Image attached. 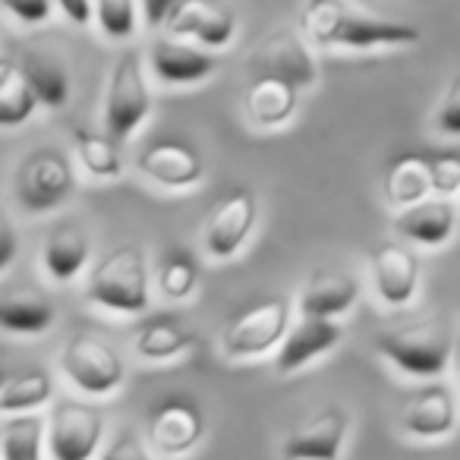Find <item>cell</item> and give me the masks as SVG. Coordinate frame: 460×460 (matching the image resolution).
<instances>
[{
  "label": "cell",
  "mask_w": 460,
  "mask_h": 460,
  "mask_svg": "<svg viewBox=\"0 0 460 460\" xmlns=\"http://www.w3.org/2000/svg\"><path fill=\"white\" fill-rule=\"evenodd\" d=\"M54 403V376L48 369H26L7 378L0 391V416L35 413V410Z\"/></svg>",
  "instance_id": "29"
},
{
  "label": "cell",
  "mask_w": 460,
  "mask_h": 460,
  "mask_svg": "<svg viewBox=\"0 0 460 460\" xmlns=\"http://www.w3.org/2000/svg\"><path fill=\"white\" fill-rule=\"evenodd\" d=\"M4 385H7V376H4V369H0V391H4Z\"/></svg>",
  "instance_id": "41"
},
{
  "label": "cell",
  "mask_w": 460,
  "mask_h": 460,
  "mask_svg": "<svg viewBox=\"0 0 460 460\" xmlns=\"http://www.w3.org/2000/svg\"><path fill=\"white\" fill-rule=\"evenodd\" d=\"M95 20L114 41H129L139 29V0H95Z\"/></svg>",
  "instance_id": "32"
},
{
  "label": "cell",
  "mask_w": 460,
  "mask_h": 460,
  "mask_svg": "<svg viewBox=\"0 0 460 460\" xmlns=\"http://www.w3.org/2000/svg\"><path fill=\"white\" fill-rule=\"evenodd\" d=\"M98 460H155V454H152V447L139 438V435L129 432V429H123V432H117L114 438L102 447Z\"/></svg>",
  "instance_id": "34"
},
{
  "label": "cell",
  "mask_w": 460,
  "mask_h": 460,
  "mask_svg": "<svg viewBox=\"0 0 460 460\" xmlns=\"http://www.w3.org/2000/svg\"><path fill=\"white\" fill-rule=\"evenodd\" d=\"M435 129L441 136H451V139H460V73L451 79V85L441 95V104L435 111Z\"/></svg>",
  "instance_id": "35"
},
{
  "label": "cell",
  "mask_w": 460,
  "mask_h": 460,
  "mask_svg": "<svg viewBox=\"0 0 460 460\" xmlns=\"http://www.w3.org/2000/svg\"><path fill=\"white\" fill-rule=\"evenodd\" d=\"M60 372L85 397H111L127 382L123 357L95 334H73L60 350Z\"/></svg>",
  "instance_id": "6"
},
{
  "label": "cell",
  "mask_w": 460,
  "mask_h": 460,
  "mask_svg": "<svg viewBox=\"0 0 460 460\" xmlns=\"http://www.w3.org/2000/svg\"><path fill=\"white\" fill-rule=\"evenodd\" d=\"M104 413L89 401L60 397L48 410V457L98 460L104 447Z\"/></svg>",
  "instance_id": "5"
},
{
  "label": "cell",
  "mask_w": 460,
  "mask_h": 460,
  "mask_svg": "<svg viewBox=\"0 0 460 460\" xmlns=\"http://www.w3.org/2000/svg\"><path fill=\"white\" fill-rule=\"evenodd\" d=\"M192 332L183 325L180 319H152L136 332L133 338V350L139 353L142 359L148 363H167V359H177L183 357L186 350L192 347Z\"/></svg>",
  "instance_id": "25"
},
{
  "label": "cell",
  "mask_w": 460,
  "mask_h": 460,
  "mask_svg": "<svg viewBox=\"0 0 460 460\" xmlns=\"http://www.w3.org/2000/svg\"><path fill=\"white\" fill-rule=\"evenodd\" d=\"M158 290L164 300L183 303L199 290V262L192 252L173 246L158 265Z\"/></svg>",
  "instance_id": "31"
},
{
  "label": "cell",
  "mask_w": 460,
  "mask_h": 460,
  "mask_svg": "<svg viewBox=\"0 0 460 460\" xmlns=\"http://www.w3.org/2000/svg\"><path fill=\"white\" fill-rule=\"evenodd\" d=\"M205 435V416L190 397H164L148 416V447L161 457H186Z\"/></svg>",
  "instance_id": "10"
},
{
  "label": "cell",
  "mask_w": 460,
  "mask_h": 460,
  "mask_svg": "<svg viewBox=\"0 0 460 460\" xmlns=\"http://www.w3.org/2000/svg\"><path fill=\"white\" fill-rule=\"evenodd\" d=\"M148 66L167 85H196L217 70V58L192 41L158 39L148 51Z\"/></svg>",
  "instance_id": "16"
},
{
  "label": "cell",
  "mask_w": 460,
  "mask_h": 460,
  "mask_svg": "<svg viewBox=\"0 0 460 460\" xmlns=\"http://www.w3.org/2000/svg\"><path fill=\"white\" fill-rule=\"evenodd\" d=\"M429 177H432V196L451 199L460 196V155L438 152L429 158Z\"/></svg>",
  "instance_id": "33"
},
{
  "label": "cell",
  "mask_w": 460,
  "mask_h": 460,
  "mask_svg": "<svg viewBox=\"0 0 460 460\" xmlns=\"http://www.w3.org/2000/svg\"><path fill=\"white\" fill-rule=\"evenodd\" d=\"M369 275L378 300L391 309H403L420 290V259L403 243H378L369 256Z\"/></svg>",
  "instance_id": "12"
},
{
  "label": "cell",
  "mask_w": 460,
  "mask_h": 460,
  "mask_svg": "<svg viewBox=\"0 0 460 460\" xmlns=\"http://www.w3.org/2000/svg\"><path fill=\"white\" fill-rule=\"evenodd\" d=\"M401 429L420 441L445 438L457 429V401L445 385H429L416 391L401 410Z\"/></svg>",
  "instance_id": "17"
},
{
  "label": "cell",
  "mask_w": 460,
  "mask_h": 460,
  "mask_svg": "<svg viewBox=\"0 0 460 460\" xmlns=\"http://www.w3.org/2000/svg\"><path fill=\"white\" fill-rule=\"evenodd\" d=\"M164 29L171 39L192 41L199 48H227L237 39V16L215 0H180Z\"/></svg>",
  "instance_id": "11"
},
{
  "label": "cell",
  "mask_w": 460,
  "mask_h": 460,
  "mask_svg": "<svg viewBox=\"0 0 460 460\" xmlns=\"http://www.w3.org/2000/svg\"><path fill=\"white\" fill-rule=\"evenodd\" d=\"M451 369L460 376V338L454 341V350H451Z\"/></svg>",
  "instance_id": "40"
},
{
  "label": "cell",
  "mask_w": 460,
  "mask_h": 460,
  "mask_svg": "<svg viewBox=\"0 0 460 460\" xmlns=\"http://www.w3.org/2000/svg\"><path fill=\"white\" fill-rule=\"evenodd\" d=\"M382 192L397 211L422 202L432 196V177H429V158L426 155H397L388 164L382 180Z\"/></svg>",
  "instance_id": "23"
},
{
  "label": "cell",
  "mask_w": 460,
  "mask_h": 460,
  "mask_svg": "<svg viewBox=\"0 0 460 460\" xmlns=\"http://www.w3.org/2000/svg\"><path fill=\"white\" fill-rule=\"evenodd\" d=\"M60 7V13L73 22V26H92L95 20V0H54Z\"/></svg>",
  "instance_id": "39"
},
{
  "label": "cell",
  "mask_w": 460,
  "mask_h": 460,
  "mask_svg": "<svg viewBox=\"0 0 460 460\" xmlns=\"http://www.w3.org/2000/svg\"><path fill=\"white\" fill-rule=\"evenodd\" d=\"M58 309L41 290L35 288H16L0 294V332L35 338L54 328Z\"/></svg>",
  "instance_id": "22"
},
{
  "label": "cell",
  "mask_w": 460,
  "mask_h": 460,
  "mask_svg": "<svg viewBox=\"0 0 460 460\" xmlns=\"http://www.w3.org/2000/svg\"><path fill=\"white\" fill-rule=\"evenodd\" d=\"M180 0H139L142 20H146L148 29H164L171 13L177 10Z\"/></svg>",
  "instance_id": "38"
},
{
  "label": "cell",
  "mask_w": 460,
  "mask_h": 460,
  "mask_svg": "<svg viewBox=\"0 0 460 460\" xmlns=\"http://www.w3.org/2000/svg\"><path fill=\"white\" fill-rule=\"evenodd\" d=\"M259 58H275V64H265L259 73H275V76L290 79V83L300 85V89H306V85L315 83V60L296 35L288 32V35L271 39L269 45L262 48Z\"/></svg>",
  "instance_id": "30"
},
{
  "label": "cell",
  "mask_w": 460,
  "mask_h": 460,
  "mask_svg": "<svg viewBox=\"0 0 460 460\" xmlns=\"http://www.w3.org/2000/svg\"><path fill=\"white\" fill-rule=\"evenodd\" d=\"M85 296L117 315H142L152 303L148 259L139 246H114L89 269Z\"/></svg>",
  "instance_id": "2"
},
{
  "label": "cell",
  "mask_w": 460,
  "mask_h": 460,
  "mask_svg": "<svg viewBox=\"0 0 460 460\" xmlns=\"http://www.w3.org/2000/svg\"><path fill=\"white\" fill-rule=\"evenodd\" d=\"M92 243L89 234L76 221H60L48 230L41 243V265L58 284H70L89 269Z\"/></svg>",
  "instance_id": "20"
},
{
  "label": "cell",
  "mask_w": 460,
  "mask_h": 460,
  "mask_svg": "<svg viewBox=\"0 0 460 460\" xmlns=\"http://www.w3.org/2000/svg\"><path fill=\"white\" fill-rule=\"evenodd\" d=\"M359 300V281L347 271H315L300 290V315L334 319L347 315Z\"/></svg>",
  "instance_id": "21"
},
{
  "label": "cell",
  "mask_w": 460,
  "mask_h": 460,
  "mask_svg": "<svg viewBox=\"0 0 460 460\" xmlns=\"http://www.w3.org/2000/svg\"><path fill=\"white\" fill-rule=\"evenodd\" d=\"M300 108V85L275 73H256L246 85V117L259 129L284 127Z\"/></svg>",
  "instance_id": "19"
},
{
  "label": "cell",
  "mask_w": 460,
  "mask_h": 460,
  "mask_svg": "<svg viewBox=\"0 0 460 460\" xmlns=\"http://www.w3.org/2000/svg\"><path fill=\"white\" fill-rule=\"evenodd\" d=\"M344 338V325L334 319H313V315H300L296 325L288 328L281 347L275 353V369L281 376H294V372L306 369L319 357L332 353Z\"/></svg>",
  "instance_id": "13"
},
{
  "label": "cell",
  "mask_w": 460,
  "mask_h": 460,
  "mask_svg": "<svg viewBox=\"0 0 460 460\" xmlns=\"http://www.w3.org/2000/svg\"><path fill=\"white\" fill-rule=\"evenodd\" d=\"M16 256H20V230L7 211L0 208V271H7Z\"/></svg>",
  "instance_id": "37"
},
{
  "label": "cell",
  "mask_w": 460,
  "mask_h": 460,
  "mask_svg": "<svg viewBox=\"0 0 460 460\" xmlns=\"http://www.w3.org/2000/svg\"><path fill=\"white\" fill-rule=\"evenodd\" d=\"M350 435V413L338 403L300 420L281 441V460H341Z\"/></svg>",
  "instance_id": "9"
},
{
  "label": "cell",
  "mask_w": 460,
  "mask_h": 460,
  "mask_svg": "<svg viewBox=\"0 0 460 460\" xmlns=\"http://www.w3.org/2000/svg\"><path fill=\"white\" fill-rule=\"evenodd\" d=\"M35 108H39V98L22 73V64L13 58H0V129L29 123Z\"/></svg>",
  "instance_id": "26"
},
{
  "label": "cell",
  "mask_w": 460,
  "mask_h": 460,
  "mask_svg": "<svg viewBox=\"0 0 460 460\" xmlns=\"http://www.w3.org/2000/svg\"><path fill=\"white\" fill-rule=\"evenodd\" d=\"M0 10L13 16L20 26H41L51 20L54 0H0Z\"/></svg>",
  "instance_id": "36"
},
{
  "label": "cell",
  "mask_w": 460,
  "mask_h": 460,
  "mask_svg": "<svg viewBox=\"0 0 460 460\" xmlns=\"http://www.w3.org/2000/svg\"><path fill=\"white\" fill-rule=\"evenodd\" d=\"M290 328V300L269 296L246 306L237 319L224 328L221 350L230 359H256L278 350Z\"/></svg>",
  "instance_id": "7"
},
{
  "label": "cell",
  "mask_w": 460,
  "mask_h": 460,
  "mask_svg": "<svg viewBox=\"0 0 460 460\" xmlns=\"http://www.w3.org/2000/svg\"><path fill=\"white\" fill-rule=\"evenodd\" d=\"M22 73H26L29 85H32L35 98H39L41 108L60 111L70 102V73L66 64L51 51H26V58L20 60Z\"/></svg>",
  "instance_id": "24"
},
{
  "label": "cell",
  "mask_w": 460,
  "mask_h": 460,
  "mask_svg": "<svg viewBox=\"0 0 460 460\" xmlns=\"http://www.w3.org/2000/svg\"><path fill=\"white\" fill-rule=\"evenodd\" d=\"M300 26L313 45L341 48V51H382L407 48L420 41V29L401 20L369 13L350 0H306Z\"/></svg>",
  "instance_id": "1"
},
{
  "label": "cell",
  "mask_w": 460,
  "mask_h": 460,
  "mask_svg": "<svg viewBox=\"0 0 460 460\" xmlns=\"http://www.w3.org/2000/svg\"><path fill=\"white\" fill-rule=\"evenodd\" d=\"M256 217H259L256 192L246 190V186L230 190L227 196L211 208L208 221H205V230H202L205 252H208L211 259H217V262L234 259L243 250L246 240L252 237Z\"/></svg>",
  "instance_id": "8"
},
{
  "label": "cell",
  "mask_w": 460,
  "mask_h": 460,
  "mask_svg": "<svg viewBox=\"0 0 460 460\" xmlns=\"http://www.w3.org/2000/svg\"><path fill=\"white\" fill-rule=\"evenodd\" d=\"M152 89H148L146 64L136 48L120 51L104 92V133L127 142L152 114Z\"/></svg>",
  "instance_id": "4"
},
{
  "label": "cell",
  "mask_w": 460,
  "mask_h": 460,
  "mask_svg": "<svg viewBox=\"0 0 460 460\" xmlns=\"http://www.w3.org/2000/svg\"><path fill=\"white\" fill-rule=\"evenodd\" d=\"M394 230L407 243L426 246V250H438V246L451 243L457 234V208L451 199L429 196L422 202L401 208L394 215Z\"/></svg>",
  "instance_id": "15"
},
{
  "label": "cell",
  "mask_w": 460,
  "mask_h": 460,
  "mask_svg": "<svg viewBox=\"0 0 460 460\" xmlns=\"http://www.w3.org/2000/svg\"><path fill=\"white\" fill-rule=\"evenodd\" d=\"M376 350L410 378H438L451 366L454 338L441 319L407 322L376 334Z\"/></svg>",
  "instance_id": "3"
},
{
  "label": "cell",
  "mask_w": 460,
  "mask_h": 460,
  "mask_svg": "<svg viewBox=\"0 0 460 460\" xmlns=\"http://www.w3.org/2000/svg\"><path fill=\"white\" fill-rule=\"evenodd\" d=\"M73 177L64 158L54 152H39L20 167V202L29 211H45L64 202Z\"/></svg>",
  "instance_id": "18"
},
{
  "label": "cell",
  "mask_w": 460,
  "mask_h": 460,
  "mask_svg": "<svg viewBox=\"0 0 460 460\" xmlns=\"http://www.w3.org/2000/svg\"><path fill=\"white\" fill-rule=\"evenodd\" d=\"M73 148L83 164V171L95 180H117L123 173V152L120 142L111 133H98L89 127L73 129Z\"/></svg>",
  "instance_id": "28"
},
{
  "label": "cell",
  "mask_w": 460,
  "mask_h": 460,
  "mask_svg": "<svg viewBox=\"0 0 460 460\" xmlns=\"http://www.w3.org/2000/svg\"><path fill=\"white\" fill-rule=\"evenodd\" d=\"M142 177H148L152 183L164 186V190H192L202 183L205 164L190 146L183 142H152L139 152L136 158Z\"/></svg>",
  "instance_id": "14"
},
{
  "label": "cell",
  "mask_w": 460,
  "mask_h": 460,
  "mask_svg": "<svg viewBox=\"0 0 460 460\" xmlns=\"http://www.w3.org/2000/svg\"><path fill=\"white\" fill-rule=\"evenodd\" d=\"M48 420L39 413L7 416L0 426V460H45Z\"/></svg>",
  "instance_id": "27"
}]
</instances>
